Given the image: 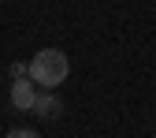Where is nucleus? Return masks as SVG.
Wrapping results in <instances>:
<instances>
[{
    "mask_svg": "<svg viewBox=\"0 0 156 138\" xmlns=\"http://www.w3.org/2000/svg\"><path fill=\"white\" fill-rule=\"evenodd\" d=\"M67 71H71L67 52H60V49H41L30 60V82L37 90H56V86H63Z\"/></svg>",
    "mask_w": 156,
    "mask_h": 138,
    "instance_id": "1",
    "label": "nucleus"
},
{
    "mask_svg": "<svg viewBox=\"0 0 156 138\" xmlns=\"http://www.w3.org/2000/svg\"><path fill=\"white\" fill-rule=\"evenodd\" d=\"M34 101H37V86L30 82V75L26 78H11V105L19 112H34Z\"/></svg>",
    "mask_w": 156,
    "mask_h": 138,
    "instance_id": "2",
    "label": "nucleus"
},
{
    "mask_svg": "<svg viewBox=\"0 0 156 138\" xmlns=\"http://www.w3.org/2000/svg\"><path fill=\"white\" fill-rule=\"evenodd\" d=\"M34 112L41 116V120H52V116H60V97L52 90H37V101H34Z\"/></svg>",
    "mask_w": 156,
    "mask_h": 138,
    "instance_id": "3",
    "label": "nucleus"
},
{
    "mask_svg": "<svg viewBox=\"0 0 156 138\" xmlns=\"http://www.w3.org/2000/svg\"><path fill=\"white\" fill-rule=\"evenodd\" d=\"M8 138H41V134H37L34 127H11V131H8Z\"/></svg>",
    "mask_w": 156,
    "mask_h": 138,
    "instance_id": "4",
    "label": "nucleus"
},
{
    "mask_svg": "<svg viewBox=\"0 0 156 138\" xmlns=\"http://www.w3.org/2000/svg\"><path fill=\"white\" fill-rule=\"evenodd\" d=\"M26 75H30V64H23V60L11 64V78H26Z\"/></svg>",
    "mask_w": 156,
    "mask_h": 138,
    "instance_id": "5",
    "label": "nucleus"
}]
</instances>
